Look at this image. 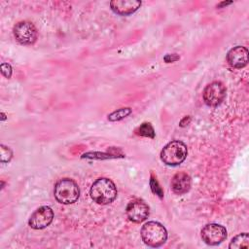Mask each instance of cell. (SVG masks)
<instances>
[{"label":"cell","instance_id":"cell-1","mask_svg":"<svg viewBox=\"0 0 249 249\" xmlns=\"http://www.w3.org/2000/svg\"><path fill=\"white\" fill-rule=\"evenodd\" d=\"M117 187L115 183L106 177L97 178L89 190L90 197L97 204L105 205L113 202L117 197Z\"/></svg>","mask_w":249,"mask_h":249},{"label":"cell","instance_id":"cell-2","mask_svg":"<svg viewBox=\"0 0 249 249\" xmlns=\"http://www.w3.org/2000/svg\"><path fill=\"white\" fill-rule=\"evenodd\" d=\"M140 234L143 242L153 248L161 246L167 239V231L165 227L156 221L145 223L141 228Z\"/></svg>","mask_w":249,"mask_h":249},{"label":"cell","instance_id":"cell-3","mask_svg":"<svg viewBox=\"0 0 249 249\" xmlns=\"http://www.w3.org/2000/svg\"><path fill=\"white\" fill-rule=\"evenodd\" d=\"M53 195L57 202L67 205L78 200L80 196V189L73 179L62 178L55 183Z\"/></svg>","mask_w":249,"mask_h":249},{"label":"cell","instance_id":"cell-4","mask_svg":"<svg viewBox=\"0 0 249 249\" xmlns=\"http://www.w3.org/2000/svg\"><path fill=\"white\" fill-rule=\"evenodd\" d=\"M188 155L186 144L179 140L167 143L160 152V160L166 165L176 166L182 163Z\"/></svg>","mask_w":249,"mask_h":249},{"label":"cell","instance_id":"cell-5","mask_svg":"<svg viewBox=\"0 0 249 249\" xmlns=\"http://www.w3.org/2000/svg\"><path fill=\"white\" fill-rule=\"evenodd\" d=\"M13 33L16 40L25 46L33 45L38 38V31L35 25L28 20H21L16 23L13 28Z\"/></svg>","mask_w":249,"mask_h":249},{"label":"cell","instance_id":"cell-6","mask_svg":"<svg viewBox=\"0 0 249 249\" xmlns=\"http://www.w3.org/2000/svg\"><path fill=\"white\" fill-rule=\"evenodd\" d=\"M227 89L223 83L214 81L208 84L202 92V97L206 105L215 107L220 105L226 98Z\"/></svg>","mask_w":249,"mask_h":249},{"label":"cell","instance_id":"cell-7","mask_svg":"<svg viewBox=\"0 0 249 249\" xmlns=\"http://www.w3.org/2000/svg\"><path fill=\"white\" fill-rule=\"evenodd\" d=\"M200 236L204 243L215 246L222 243L227 238V230L222 225L210 223L201 229Z\"/></svg>","mask_w":249,"mask_h":249},{"label":"cell","instance_id":"cell-8","mask_svg":"<svg viewBox=\"0 0 249 249\" xmlns=\"http://www.w3.org/2000/svg\"><path fill=\"white\" fill-rule=\"evenodd\" d=\"M53 211L50 206H41L31 214L28 225L34 230L45 229L53 222Z\"/></svg>","mask_w":249,"mask_h":249},{"label":"cell","instance_id":"cell-9","mask_svg":"<svg viewBox=\"0 0 249 249\" xmlns=\"http://www.w3.org/2000/svg\"><path fill=\"white\" fill-rule=\"evenodd\" d=\"M125 212L129 221L133 223H141L148 218L150 208L142 199L136 198L128 202Z\"/></svg>","mask_w":249,"mask_h":249},{"label":"cell","instance_id":"cell-10","mask_svg":"<svg viewBox=\"0 0 249 249\" xmlns=\"http://www.w3.org/2000/svg\"><path fill=\"white\" fill-rule=\"evenodd\" d=\"M248 50L243 46H236L231 48L227 53L228 63L236 69L243 68L248 63Z\"/></svg>","mask_w":249,"mask_h":249},{"label":"cell","instance_id":"cell-11","mask_svg":"<svg viewBox=\"0 0 249 249\" xmlns=\"http://www.w3.org/2000/svg\"><path fill=\"white\" fill-rule=\"evenodd\" d=\"M139 0H113L110 2L111 10L119 16H129L135 13L141 6Z\"/></svg>","mask_w":249,"mask_h":249},{"label":"cell","instance_id":"cell-12","mask_svg":"<svg viewBox=\"0 0 249 249\" xmlns=\"http://www.w3.org/2000/svg\"><path fill=\"white\" fill-rule=\"evenodd\" d=\"M192 179L190 175L186 172H177L171 179V190L176 195H184L188 193L191 189Z\"/></svg>","mask_w":249,"mask_h":249},{"label":"cell","instance_id":"cell-13","mask_svg":"<svg viewBox=\"0 0 249 249\" xmlns=\"http://www.w3.org/2000/svg\"><path fill=\"white\" fill-rule=\"evenodd\" d=\"M231 249H241V248H249V235L247 232H242L235 235L230 245Z\"/></svg>","mask_w":249,"mask_h":249},{"label":"cell","instance_id":"cell-14","mask_svg":"<svg viewBox=\"0 0 249 249\" xmlns=\"http://www.w3.org/2000/svg\"><path fill=\"white\" fill-rule=\"evenodd\" d=\"M131 113H132V109L129 107L120 108V109H117V110L113 111L112 113H110L108 115V120L110 122H118V121H121V120L126 118Z\"/></svg>","mask_w":249,"mask_h":249},{"label":"cell","instance_id":"cell-15","mask_svg":"<svg viewBox=\"0 0 249 249\" xmlns=\"http://www.w3.org/2000/svg\"><path fill=\"white\" fill-rule=\"evenodd\" d=\"M136 134L143 136V137H149V138H155V130L153 125L150 123H143L137 129Z\"/></svg>","mask_w":249,"mask_h":249},{"label":"cell","instance_id":"cell-16","mask_svg":"<svg viewBox=\"0 0 249 249\" xmlns=\"http://www.w3.org/2000/svg\"><path fill=\"white\" fill-rule=\"evenodd\" d=\"M0 152H1L0 160H1L2 163L9 162V161L12 160V158H13V152H12V150H11L9 147H7V146L1 144V145H0Z\"/></svg>","mask_w":249,"mask_h":249},{"label":"cell","instance_id":"cell-17","mask_svg":"<svg viewBox=\"0 0 249 249\" xmlns=\"http://www.w3.org/2000/svg\"><path fill=\"white\" fill-rule=\"evenodd\" d=\"M150 186H151V190L154 194H156L157 196H159L160 198L163 197V192L162 189L160 187L158 181L156 180V178L154 177V175L152 174L151 176V180H150Z\"/></svg>","mask_w":249,"mask_h":249},{"label":"cell","instance_id":"cell-18","mask_svg":"<svg viewBox=\"0 0 249 249\" xmlns=\"http://www.w3.org/2000/svg\"><path fill=\"white\" fill-rule=\"evenodd\" d=\"M0 69H1V73L4 77H6L7 79L11 78L13 69H12V66L9 63H1Z\"/></svg>","mask_w":249,"mask_h":249},{"label":"cell","instance_id":"cell-19","mask_svg":"<svg viewBox=\"0 0 249 249\" xmlns=\"http://www.w3.org/2000/svg\"><path fill=\"white\" fill-rule=\"evenodd\" d=\"M180 58V56L179 55H177L176 53H171V54H166L164 57H163V59H164V61L166 62V63H170V62H174V61H176V60H178Z\"/></svg>","mask_w":249,"mask_h":249},{"label":"cell","instance_id":"cell-20","mask_svg":"<svg viewBox=\"0 0 249 249\" xmlns=\"http://www.w3.org/2000/svg\"><path fill=\"white\" fill-rule=\"evenodd\" d=\"M229 4H231V1H229V2H226V1H224V2H222V3H220L219 5H217V7H222V6H227V5H229Z\"/></svg>","mask_w":249,"mask_h":249},{"label":"cell","instance_id":"cell-21","mask_svg":"<svg viewBox=\"0 0 249 249\" xmlns=\"http://www.w3.org/2000/svg\"><path fill=\"white\" fill-rule=\"evenodd\" d=\"M1 115L3 116V117H2V120H5V115H4V113H1Z\"/></svg>","mask_w":249,"mask_h":249}]
</instances>
